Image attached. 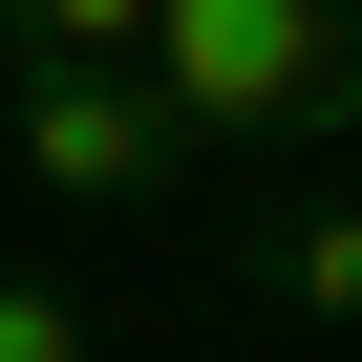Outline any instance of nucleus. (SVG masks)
Segmentation results:
<instances>
[{
	"instance_id": "7ed1b4c3",
	"label": "nucleus",
	"mask_w": 362,
	"mask_h": 362,
	"mask_svg": "<svg viewBox=\"0 0 362 362\" xmlns=\"http://www.w3.org/2000/svg\"><path fill=\"white\" fill-rule=\"evenodd\" d=\"M235 277H256L277 320H362V214H341V192H298V214H235Z\"/></svg>"
},
{
	"instance_id": "f257e3e1",
	"label": "nucleus",
	"mask_w": 362,
	"mask_h": 362,
	"mask_svg": "<svg viewBox=\"0 0 362 362\" xmlns=\"http://www.w3.org/2000/svg\"><path fill=\"white\" fill-rule=\"evenodd\" d=\"M149 107L214 149H341L362 128V0H149Z\"/></svg>"
},
{
	"instance_id": "39448f33",
	"label": "nucleus",
	"mask_w": 362,
	"mask_h": 362,
	"mask_svg": "<svg viewBox=\"0 0 362 362\" xmlns=\"http://www.w3.org/2000/svg\"><path fill=\"white\" fill-rule=\"evenodd\" d=\"M0 362H86V298H64V277H22V256H0Z\"/></svg>"
},
{
	"instance_id": "f03ea898",
	"label": "nucleus",
	"mask_w": 362,
	"mask_h": 362,
	"mask_svg": "<svg viewBox=\"0 0 362 362\" xmlns=\"http://www.w3.org/2000/svg\"><path fill=\"white\" fill-rule=\"evenodd\" d=\"M0 170L43 214H170L192 192V128L149 107V64H0Z\"/></svg>"
},
{
	"instance_id": "20e7f679",
	"label": "nucleus",
	"mask_w": 362,
	"mask_h": 362,
	"mask_svg": "<svg viewBox=\"0 0 362 362\" xmlns=\"http://www.w3.org/2000/svg\"><path fill=\"white\" fill-rule=\"evenodd\" d=\"M149 0H0V64H128Z\"/></svg>"
}]
</instances>
